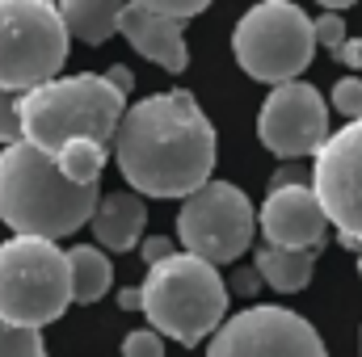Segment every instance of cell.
<instances>
[{"label":"cell","mask_w":362,"mask_h":357,"mask_svg":"<svg viewBox=\"0 0 362 357\" xmlns=\"http://www.w3.org/2000/svg\"><path fill=\"white\" fill-rule=\"evenodd\" d=\"M215 126L189 89L131 101L114 135V164L139 198L185 202L206 181H215Z\"/></svg>","instance_id":"cell-1"},{"label":"cell","mask_w":362,"mask_h":357,"mask_svg":"<svg viewBox=\"0 0 362 357\" xmlns=\"http://www.w3.org/2000/svg\"><path fill=\"white\" fill-rule=\"evenodd\" d=\"M97 214V189H81L59 173L51 156L25 139L0 152V223L13 236L59 244Z\"/></svg>","instance_id":"cell-2"},{"label":"cell","mask_w":362,"mask_h":357,"mask_svg":"<svg viewBox=\"0 0 362 357\" xmlns=\"http://www.w3.org/2000/svg\"><path fill=\"white\" fill-rule=\"evenodd\" d=\"M127 105L131 101L97 72L59 76V80L21 97V139L51 160L72 139L114 143Z\"/></svg>","instance_id":"cell-3"},{"label":"cell","mask_w":362,"mask_h":357,"mask_svg":"<svg viewBox=\"0 0 362 357\" xmlns=\"http://www.w3.org/2000/svg\"><path fill=\"white\" fill-rule=\"evenodd\" d=\"M139 294H144V315L152 320V328L160 337H173L185 349L215 337L228 320L223 273L189 253H177V257L152 265Z\"/></svg>","instance_id":"cell-4"},{"label":"cell","mask_w":362,"mask_h":357,"mask_svg":"<svg viewBox=\"0 0 362 357\" xmlns=\"http://www.w3.org/2000/svg\"><path fill=\"white\" fill-rule=\"evenodd\" d=\"M72 303L68 253L51 240L8 236L0 244V320L42 332Z\"/></svg>","instance_id":"cell-5"},{"label":"cell","mask_w":362,"mask_h":357,"mask_svg":"<svg viewBox=\"0 0 362 357\" xmlns=\"http://www.w3.org/2000/svg\"><path fill=\"white\" fill-rule=\"evenodd\" d=\"M72 34L51 0H0V89L25 92L59 80Z\"/></svg>","instance_id":"cell-6"},{"label":"cell","mask_w":362,"mask_h":357,"mask_svg":"<svg viewBox=\"0 0 362 357\" xmlns=\"http://www.w3.org/2000/svg\"><path fill=\"white\" fill-rule=\"evenodd\" d=\"M232 55L245 76L274 89L291 85L316 55V21L291 0H262L236 21Z\"/></svg>","instance_id":"cell-7"},{"label":"cell","mask_w":362,"mask_h":357,"mask_svg":"<svg viewBox=\"0 0 362 357\" xmlns=\"http://www.w3.org/2000/svg\"><path fill=\"white\" fill-rule=\"evenodd\" d=\"M253 236H257V210H253L249 193L232 181H206L177 210L181 253L215 269L240 261L249 253Z\"/></svg>","instance_id":"cell-8"},{"label":"cell","mask_w":362,"mask_h":357,"mask_svg":"<svg viewBox=\"0 0 362 357\" xmlns=\"http://www.w3.org/2000/svg\"><path fill=\"white\" fill-rule=\"evenodd\" d=\"M206 357H329V349L316 324L299 311L253 303L223 320V328L206 345Z\"/></svg>","instance_id":"cell-9"},{"label":"cell","mask_w":362,"mask_h":357,"mask_svg":"<svg viewBox=\"0 0 362 357\" xmlns=\"http://www.w3.org/2000/svg\"><path fill=\"white\" fill-rule=\"evenodd\" d=\"M312 193L346 248H362V122H346L312 160Z\"/></svg>","instance_id":"cell-10"},{"label":"cell","mask_w":362,"mask_h":357,"mask_svg":"<svg viewBox=\"0 0 362 357\" xmlns=\"http://www.w3.org/2000/svg\"><path fill=\"white\" fill-rule=\"evenodd\" d=\"M329 101L320 97L316 85L308 80H291L270 89L262 114H257V139L262 147L274 152L278 160H303L329 143Z\"/></svg>","instance_id":"cell-11"},{"label":"cell","mask_w":362,"mask_h":357,"mask_svg":"<svg viewBox=\"0 0 362 357\" xmlns=\"http://www.w3.org/2000/svg\"><path fill=\"white\" fill-rule=\"evenodd\" d=\"M257 227L270 248H291V253H320L329 240V214L308 185H278L266 193L257 210Z\"/></svg>","instance_id":"cell-12"},{"label":"cell","mask_w":362,"mask_h":357,"mask_svg":"<svg viewBox=\"0 0 362 357\" xmlns=\"http://www.w3.org/2000/svg\"><path fill=\"white\" fill-rule=\"evenodd\" d=\"M118 34L135 47V55H144L148 63H156L165 72H185L189 68V47H185L181 25L169 21V17H160L148 0H131L122 8Z\"/></svg>","instance_id":"cell-13"},{"label":"cell","mask_w":362,"mask_h":357,"mask_svg":"<svg viewBox=\"0 0 362 357\" xmlns=\"http://www.w3.org/2000/svg\"><path fill=\"white\" fill-rule=\"evenodd\" d=\"M93 236L105 253H131L144 244V227H148V202L135 193V189H118V193H105L97 202V214H93Z\"/></svg>","instance_id":"cell-14"},{"label":"cell","mask_w":362,"mask_h":357,"mask_svg":"<svg viewBox=\"0 0 362 357\" xmlns=\"http://www.w3.org/2000/svg\"><path fill=\"white\" fill-rule=\"evenodd\" d=\"M122 8L127 4H114V0H64L59 4V17L68 25L72 38L101 47L105 38L118 34V21H122Z\"/></svg>","instance_id":"cell-15"},{"label":"cell","mask_w":362,"mask_h":357,"mask_svg":"<svg viewBox=\"0 0 362 357\" xmlns=\"http://www.w3.org/2000/svg\"><path fill=\"white\" fill-rule=\"evenodd\" d=\"M253 269L262 273V282L278 290V294H299L308 282H312V269H316V253H291V248H270L262 244Z\"/></svg>","instance_id":"cell-16"},{"label":"cell","mask_w":362,"mask_h":357,"mask_svg":"<svg viewBox=\"0 0 362 357\" xmlns=\"http://www.w3.org/2000/svg\"><path fill=\"white\" fill-rule=\"evenodd\" d=\"M68 269H72V303H97L114 286V265L97 244L68 248Z\"/></svg>","instance_id":"cell-17"},{"label":"cell","mask_w":362,"mask_h":357,"mask_svg":"<svg viewBox=\"0 0 362 357\" xmlns=\"http://www.w3.org/2000/svg\"><path fill=\"white\" fill-rule=\"evenodd\" d=\"M55 164H59V173L72 181V185L97 189L101 185V169H105V143H97V139H72L55 156Z\"/></svg>","instance_id":"cell-18"},{"label":"cell","mask_w":362,"mask_h":357,"mask_svg":"<svg viewBox=\"0 0 362 357\" xmlns=\"http://www.w3.org/2000/svg\"><path fill=\"white\" fill-rule=\"evenodd\" d=\"M0 357H47V345L30 328H13L0 320Z\"/></svg>","instance_id":"cell-19"},{"label":"cell","mask_w":362,"mask_h":357,"mask_svg":"<svg viewBox=\"0 0 362 357\" xmlns=\"http://www.w3.org/2000/svg\"><path fill=\"white\" fill-rule=\"evenodd\" d=\"M329 105H333L346 122H362V76H341V80L333 85Z\"/></svg>","instance_id":"cell-20"},{"label":"cell","mask_w":362,"mask_h":357,"mask_svg":"<svg viewBox=\"0 0 362 357\" xmlns=\"http://www.w3.org/2000/svg\"><path fill=\"white\" fill-rule=\"evenodd\" d=\"M21 143V97L0 89V152Z\"/></svg>","instance_id":"cell-21"},{"label":"cell","mask_w":362,"mask_h":357,"mask_svg":"<svg viewBox=\"0 0 362 357\" xmlns=\"http://www.w3.org/2000/svg\"><path fill=\"white\" fill-rule=\"evenodd\" d=\"M122 357H165V337L156 328H135L122 337Z\"/></svg>","instance_id":"cell-22"},{"label":"cell","mask_w":362,"mask_h":357,"mask_svg":"<svg viewBox=\"0 0 362 357\" xmlns=\"http://www.w3.org/2000/svg\"><path fill=\"white\" fill-rule=\"evenodd\" d=\"M346 38H350V30H346V21H341V13H320L316 17V47H329L333 55L346 47Z\"/></svg>","instance_id":"cell-23"},{"label":"cell","mask_w":362,"mask_h":357,"mask_svg":"<svg viewBox=\"0 0 362 357\" xmlns=\"http://www.w3.org/2000/svg\"><path fill=\"white\" fill-rule=\"evenodd\" d=\"M160 17H169V21H185V17H198V13H206V0H148Z\"/></svg>","instance_id":"cell-24"},{"label":"cell","mask_w":362,"mask_h":357,"mask_svg":"<svg viewBox=\"0 0 362 357\" xmlns=\"http://www.w3.org/2000/svg\"><path fill=\"white\" fill-rule=\"evenodd\" d=\"M139 257H144V265H160V261H169V257H177V248H173V240L169 236H148L144 244H139Z\"/></svg>","instance_id":"cell-25"},{"label":"cell","mask_w":362,"mask_h":357,"mask_svg":"<svg viewBox=\"0 0 362 357\" xmlns=\"http://www.w3.org/2000/svg\"><path fill=\"white\" fill-rule=\"evenodd\" d=\"M337 63H341V68H350V76L358 72V68H362V38H346V47L337 51Z\"/></svg>","instance_id":"cell-26"},{"label":"cell","mask_w":362,"mask_h":357,"mask_svg":"<svg viewBox=\"0 0 362 357\" xmlns=\"http://www.w3.org/2000/svg\"><path fill=\"white\" fill-rule=\"evenodd\" d=\"M105 80L122 92V97H131V89H135V76H131V68H127V63H114V68L105 72Z\"/></svg>","instance_id":"cell-27"},{"label":"cell","mask_w":362,"mask_h":357,"mask_svg":"<svg viewBox=\"0 0 362 357\" xmlns=\"http://www.w3.org/2000/svg\"><path fill=\"white\" fill-rule=\"evenodd\" d=\"M257 286H262V273L257 269H236V277H232V290L236 294H257Z\"/></svg>","instance_id":"cell-28"},{"label":"cell","mask_w":362,"mask_h":357,"mask_svg":"<svg viewBox=\"0 0 362 357\" xmlns=\"http://www.w3.org/2000/svg\"><path fill=\"white\" fill-rule=\"evenodd\" d=\"M278 185H308L303 181V169H295V164H286V169H278L270 181V189H278Z\"/></svg>","instance_id":"cell-29"},{"label":"cell","mask_w":362,"mask_h":357,"mask_svg":"<svg viewBox=\"0 0 362 357\" xmlns=\"http://www.w3.org/2000/svg\"><path fill=\"white\" fill-rule=\"evenodd\" d=\"M118 307H122V311H144V294L127 286V290H118Z\"/></svg>","instance_id":"cell-30"},{"label":"cell","mask_w":362,"mask_h":357,"mask_svg":"<svg viewBox=\"0 0 362 357\" xmlns=\"http://www.w3.org/2000/svg\"><path fill=\"white\" fill-rule=\"evenodd\" d=\"M358 273H362V248H358Z\"/></svg>","instance_id":"cell-31"},{"label":"cell","mask_w":362,"mask_h":357,"mask_svg":"<svg viewBox=\"0 0 362 357\" xmlns=\"http://www.w3.org/2000/svg\"><path fill=\"white\" fill-rule=\"evenodd\" d=\"M358 337H362V332H358Z\"/></svg>","instance_id":"cell-32"}]
</instances>
